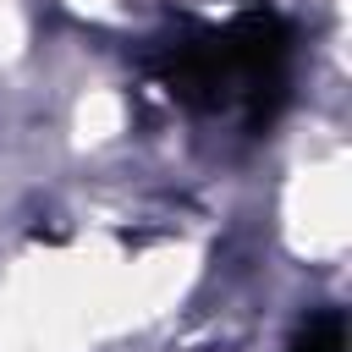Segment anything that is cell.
<instances>
[{
	"mask_svg": "<svg viewBox=\"0 0 352 352\" xmlns=\"http://www.w3.org/2000/svg\"><path fill=\"white\" fill-rule=\"evenodd\" d=\"M286 352H346V319H341V308H319V314L292 336Z\"/></svg>",
	"mask_w": 352,
	"mask_h": 352,
	"instance_id": "obj_1",
	"label": "cell"
}]
</instances>
